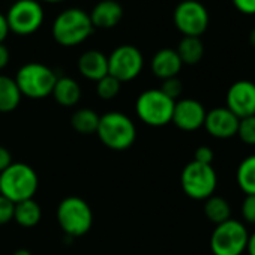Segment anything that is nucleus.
<instances>
[{"label":"nucleus","mask_w":255,"mask_h":255,"mask_svg":"<svg viewBox=\"0 0 255 255\" xmlns=\"http://www.w3.org/2000/svg\"><path fill=\"white\" fill-rule=\"evenodd\" d=\"M95 27L89 14L80 8L62 11L53 21V38L62 47H75L87 41Z\"/></svg>","instance_id":"1"},{"label":"nucleus","mask_w":255,"mask_h":255,"mask_svg":"<svg viewBox=\"0 0 255 255\" xmlns=\"http://www.w3.org/2000/svg\"><path fill=\"white\" fill-rule=\"evenodd\" d=\"M39 179L36 171L23 162H12L0 173V194L14 204L32 200L38 191Z\"/></svg>","instance_id":"2"},{"label":"nucleus","mask_w":255,"mask_h":255,"mask_svg":"<svg viewBox=\"0 0 255 255\" xmlns=\"http://www.w3.org/2000/svg\"><path fill=\"white\" fill-rule=\"evenodd\" d=\"M96 134L108 149L120 152L129 149L135 143L137 128L126 114L110 111L101 116Z\"/></svg>","instance_id":"3"},{"label":"nucleus","mask_w":255,"mask_h":255,"mask_svg":"<svg viewBox=\"0 0 255 255\" xmlns=\"http://www.w3.org/2000/svg\"><path fill=\"white\" fill-rule=\"evenodd\" d=\"M14 80L21 95L30 99H42L53 93L57 75L47 65L32 62L23 65Z\"/></svg>","instance_id":"4"},{"label":"nucleus","mask_w":255,"mask_h":255,"mask_svg":"<svg viewBox=\"0 0 255 255\" xmlns=\"http://www.w3.org/2000/svg\"><path fill=\"white\" fill-rule=\"evenodd\" d=\"M249 231L242 221L228 219L215 227L210 236L213 255H242L246 252Z\"/></svg>","instance_id":"5"},{"label":"nucleus","mask_w":255,"mask_h":255,"mask_svg":"<svg viewBox=\"0 0 255 255\" xmlns=\"http://www.w3.org/2000/svg\"><path fill=\"white\" fill-rule=\"evenodd\" d=\"M57 221L66 236L80 237L92 228L93 213L83 198L66 197L57 207Z\"/></svg>","instance_id":"6"},{"label":"nucleus","mask_w":255,"mask_h":255,"mask_svg":"<svg viewBox=\"0 0 255 255\" xmlns=\"http://www.w3.org/2000/svg\"><path fill=\"white\" fill-rule=\"evenodd\" d=\"M174 104L176 101L165 96L159 89H149L138 96L135 110L141 122L153 128H161L171 122Z\"/></svg>","instance_id":"7"},{"label":"nucleus","mask_w":255,"mask_h":255,"mask_svg":"<svg viewBox=\"0 0 255 255\" xmlns=\"http://www.w3.org/2000/svg\"><path fill=\"white\" fill-rule=\"evenodd\" d=\"M183 192L192 200H207L218 186V176L212 165L191 161L185 165L180 176Z\"/></svg>","instance_id":"8"},{"label":"nucleus","mask_w":255,"mask_h":255,"mask_svg":"<svg viewBox=\"0 0 255 255\" xmlns=\"http://www.w3.org/2000/svg\"><path fill=\"white\" fill-rule=\"evenodd\" d=\"M9 32L20 36L33 35L44 23V8L39 0H17L5 14Z\"/></svg>","instance_id":"9"},{"label":"nucleus","mask_w":255,"mask_h":255,"mask_svg":"<svg viewBox=\"0 0 255 255\" xmlns=\"http://www.w3.org/2000/svg\"><path fill=\"white\" fill-rule=\"evenodd\" d=\"M173 21L183 36L201 38L209 27L210 15L207 8L198 0H182L174 8Z\"/></svg>","instance_id":"10"},{"label":"nucleus","mask_w":255,"mask_h":255,"mask_svg":"<svg viewBox=\"0 0 255 255\" xmlns=\"http://www.w3.org/2000/svg\"><path fill=\"white\" fill-rule=\"evenodd\" d=\"M144 66L141 51L129 44L119 45L108 56V74L120 83H128L137 78Z\"/></svg>","instance_id":"11"},{"label":"nucleus","mask_w":255,"mask_h":255,"mask_svg":"<svg viewBox=\"0 0 255 255\" xmlns=\"http://www.w3.org/2000/svg\"><path fill=\"white\" fill-rule=\"evenodd\" d=\"M225 107L239 119L255 116V83L251 80H237L228 90Z\"/></svg>","instance_id":"12"},{"label":"nucleus","mask_w":255,"mask_h":255,"mask_svg":"<svg viewBox=\"0 0 255 255\" xmlns=\"http://www.w3.org/2000/svg\"><path fill=\"white\" fill-rule=\"evenodd\" d=\"M206 113L207 111L200 101L192 99V98L179 99L174 104L171 122L179 128V129L192 132V131H197L200 128H203Z\"/></svg>","instance_id":"13"},{"label":"nucleus","mask_w":255,"mask_h":255,"mask_svg":"<svg viewBox=\"0 0 255 255\" xmlns=\"http://www.w3.org/2000/svg\"><path fill=\"white\" fill-rule=\"evenodd\" d=\"M239 120L227 107H216L206 113L203 128L213 138L228 140L237 135Z\"/></svg>","instance_id":"14"},{"label":"nucleus","mask_w":255,"mask_h":255,"mask_svg":"<svg viewBox=\"0 0 255 255\" xmlns=\"http://www.w3.org/2000/svg\"><path fill=\"white\" fill-rule=\"evenodd\" d=\"M95 29H113L123 18V8L116 0H101L89 14Z\"/></svg>","instance_id":"15"},{"label":"nucleus","mask_w":255,"mask_h":255,"mask_svg":"<svg viewBox=\"0 0 255 255\" xmlns=\"http://www.w3.org/2000/svg\"><path fill=\"white\" fill-rule=\"evenodd\" d=\"M182 60L176 50L173 48H162L155 53L150 62V69L155 77L161 78L162 81L167 78L177 77L182 71Z\"/></svg>","instance_id":"16"},{"label":"nucleus","mask_w":255,"mask_h":255,"mask_svg":"<svg viewBox=\"0 0 255 255\" xmlns=\"http://www.w3.org/2000/svg\"><path fill=\"white\" fill-rule=\"evenodd\" d=\"M78 71L90 81H99L108 75V56L98 50L84 51L78 59Z\"/></svg>","instance_id":"17"},{"label":"nucleus","mask_w":255,"mask_h":255,"mask_svg":"<svg viewBox=\"0 0 255 255\" xmlns=\"http://www.w3.org/2000/svg\"><path fill=\"white\" fill-rule=\"evenodd\" d=\"M57 104L63 107H74L81 98V89L78 83L71 77H57L53 93Z\"/></svg>","instance_id":"18"},{"label":"nucleus","mask_w":255,"mask_h":255,"mask_svg":"<svg viewBox=\"0 0 255 255\" xmlns=\"http://www.w3.org/2000/svg\"><path fill=\"white\" fill-rule=\"evenodd\" d=\"M21 96L23 95L14 78L0 75V113H11L17 110Z\"/></svg>","instance_id":"19"},{"label":"nucleus","mask_w":255,"mask_h":255,"mask_svg":"<svg viewBox=\"0 0 255 255\" xmlns=\"http://www.w3.org/2000/svg\"><path fill=\"white\" fill-rule=\"evenodd\" d=\"M176 51L183 65H197L204 56V44L201 38L183 36Z\"/></svg>","instance_id":"20"},{"label":"nucleus","mask_w":255,"mask_h":255,"mask_svg":"<svg viewBox=\"0 0 255 255\" xmlns=\"http://www.w3.org/2000/svg\"><path fill=\"white\" fill-rule=\"evenodd\" d=\"M236 182L245 195H255V153L242 159L236 170Z\"/></svg>","instance_id":"21"},{"label":"nucleus","mask_w":255,"mask_h":255,"mask_svg":"<svg viewBox=\"0 0 255 255\" xmlns=\"http://www.w3.org/2000/svg\"><path fill=\"white\" fill-rule=\"evenodd\" d=\"M204 201H206L204 203V215L210 222H213L215 225H219V224L231 219V206L224 197L212 195Z\"/></svg>","instance_id":"22"},{"label":"nucleus","mask_w":255,"mask_h":255,"mask_svg":"<svg viewBox=\"0 0 255 255\" xmlns=\"http://www.w3.org/2000/svg\"><path fill=\"white\" fill-rule=\"evenodd\" d=\"M42 212L39 204L32 198V200H26L21 203L15 204L14 209V219L17 221L18 225L24 227V228H32L35 227L39 221H41Z\"/></svg>","instance_id":"23"},{"label":"nucleus","mask_w":255,"mask_h":255,"mask_svg":"<svg viewBox=\"0 0 255 255\" xmlns=\"http://www.w3.org/2000/svg\"><path fill=\"white\" fill-rule=\"evenodd\" d=\"M101 116H98L90 108H80L71 117V125L78 134L90 135L98 131Z\"/></svg>","instance_id":"24"},{"label":"nucleus","mask_w":255,"mask_h":255,"mask_svg":"<svg viewBox=\"0 0 255 255\" xmlns=\"http://www.w3.org/2000/svg\"><path fill=\"white\" fill-rule=\"evenodd\" d=\"M120 87H122V83L119 80H116L114 77H111L110 74L105 75L104 78H101L99 81H96V93L104 101L114 99L119 95Z\"/></svg>","instance_id":"25"},{"label":"nucleus","mask_w":255,"mask_h":255,"mask_svg":"<svg viewBox=\"0 0 255 255\" xmlns=\"http://www.w3.org/2000/svg\"><path fill=\"white\" fill-rule=\"evenodd\" d=\"M237 137L248 146H255V116L239 120Z\"/></svg>","instance_id":"26"},{"label":"nucleus","mask_w":255,"mask_h":255,"mask_svg":"<svg viewBox=\"0 0 255 255\" xmlns=\"http://www.w3.org/2000/svg\"><path fill=\"white\" fill-rule=\"evenodd\" d=\"M165 96H168L170 99L176 101L177 98H180L182 92H183V83L179 80V77H173V78H167L162 81V86L159 89Z\"/></svg>","instance_id":"27"},{"label":"nucleus","mask_w":255,"mask_h":255,"mask_svg":"<svg viewBox=\"0 0 255 255\" xmlns=\"http://www.w3.org/2000/svg\"><path fill=\"white\" fill-rule=\"evenodd\" d=\"M240 213L246 224L255 225V195H246L243 198Z\"/></svg>","instance_id":"28"},{"label":"nucleus","mask_w":255,"mask_h":255,"mask_svg":"<svg viewBox=\"0 0 255 255\" xmlns=\"http://www.w3.org/2000/svg\"><path fill=\"white\" fill-rule=\"evenodd\" d=\"M14 209L15 204L0 194V225H5L14 219Z\"/></svg>","instance_id":"29"},{"label":"nucleus","mask_w":255,"mask_h":255,"mask_svg":"<svg viewBox=\"0 0 255 255\" xmlns=\"http://www.w3.org/2000/svg\"><path fill=\"white\" fill-rule=\"evenodd\" d=\"M213 158H215V153H213V150H212L209 146H200V147H197L195 152H194V161H197V162H200V164L212 165Z\"/></svg>","instance_id":"30"},{"label":"nucleus","mask_w":255,"mask_h":255,"mask_svg":"<svg viewBox=\"0 0 255 255\" xmlns=\"http://www.w3.org/2000/svg\"><path fill=\"white\" fill-rule=\"evenodd\" d=\"M236 11L243 15H255V0H231Z\"/></svg>","instance_id":"31"},{"label":"nucleus","mask_w":255,"mask_h":255,"mask_svg":"<svg viewBox=\"0 0 255 255\" xmlns=\"http://www.w3.org/2000/svg\"><path fill=\"white\" fill-rule=\"evenodd\" d=\"M12 164V156L9 150L3 146H0V173H3Z\"/></svg>","instance_id":"32"},{"label":"nucleus","mask_w":255,"mask_h":255,"mask_svg":"<svg viewBox=\"0 0 255 255\" xmlns=\"http://www.w3.org/2000/svg\"><path fill=\"white\" fill-rule=\"evenodd\" d=\"M9 57H11V54H9L8 47H6V45H3V44H0V71L5 69V68L8 66V63H9Z\"/></svg>","instance_id":"33"},{"label":"nucleus","mask_w":255,"mask_h":255,"mask_svg":"<svg viewBox=\"0 0 255 255\" xmlns=\"http://www.w3.org/2000/svg\"><path fill=\"white\" fill-rule=\"evenodd\" d=\"M8 33H9V27H8L6 17H5V14L0 12V44H3V41L6 39Z\"/></svg>","instance_id":"34"},{"label":"nucleus","mask_w":255,"mask_h":255,"mask_svg":"<svg viewBox=\"0 0 255 255\" xmlns=\"http://www.w3.org/2000/svg\"><path fill=\"white\" fill-rule=\"evenodd\" d=\"M246 252H248L249 255H255V231L249 234L248 246H246Z\"/></svg>","instance_id":"35"},{"label":"nucleus","mask_w":255,"mask_h":255,"mask_svg":"<svg viewBox=\"0 0 255 255\" xmlns=\"http://www.w3.org/2000/svg\"><path fill=\"white\" fill-rule=\"evenodd\" d=\"M248 39H249L251 47H252V48H255V27L251 30V33H249V38H248Z\"/></svg>","instance_id":"36"},{"label":"nucleus","mask_w":255,"mask_h":255,"mask_svg":"<svg viewBox=\"0 0 255 255\" xmlns=\"http://www.w3.org/2000/svg\"><path fill=\"white\" fill-rule=\"evenodd\" d=\"M14 255H32V254H30V251H27V249H18V251L14 252Z\"/></svg>","instance_id":"37"},{"label":"nucleus","mask_w":255,"mask_h":255,"mask_svg":"<svg viewBox=\"0 0 255 255\" xmlns=\"http://www.w3.org/2000/svg\"><path fill=\"white\" fill-rule=\"evenodd\" d=\"M42 2H47V3H62L65 0H42Z\"/></svg>","instance_id":"38"}]
</instances>
